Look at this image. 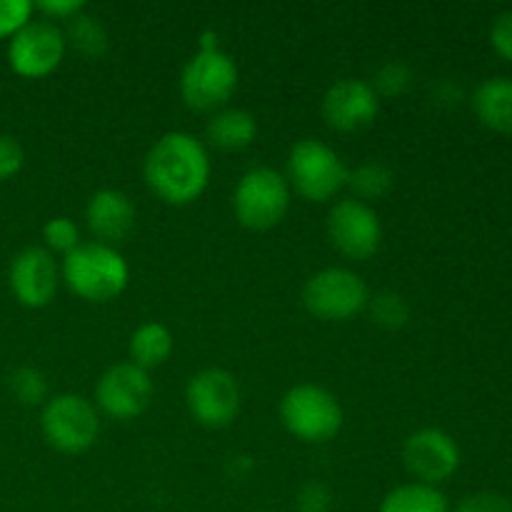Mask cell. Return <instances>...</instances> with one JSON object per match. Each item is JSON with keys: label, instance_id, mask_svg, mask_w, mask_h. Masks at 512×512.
Returning a JSON list of instances; mask_svg holds the SVG:
<instances>
[{"label": "cell", "instance_id": "cell-1", "mask_svg": "<svg viewBox=\"0 0 512 512\" xmlns=\"http://www.w3.org/2000/svg\"><path fill=\"white\" fill-rule=\"evenodd\" d=\"M143 175L155 198L168 205H190L208 188V150L183 130L165 133L145 155Z\"/></svg>", "mask_w": 512, "mask_h": 512}, {"label": "cell", "instance_id": "cell-2", "mask_svg": "<svg viewBox=\"0 0 512 512\" xmlns=\"http://www.w3.org/2000/svg\"><path fill=\"white\" fill-rule=\"evenodd\" d=\"M60 275L70 293L78 298L88 303H110L128 288L130 270L113 245L93 240V243H80L73 253L65 255Z\"/></svg>", "mask_w": 512, "mask_h": 512}, {"label": "cell", "instance_id": "cell-3", "mask_svg": "<svg viewBox=\"0 0 512 512\" xmlns=\"http://www.w3.org/2000/svg\"><path fill=\"white\" fill-rule=\"evenodd\" d=\"M280 420L293 438L310 445H323L343 428V408L330 390L303 383L283 395Z\"/></svg>", "mask_w": 512, "mask_h": 512}, {"label": "cell", "instance_id": "cell-4", "mask_svg": "<svg viewBox=\"0 0 512 512\" xmlns=\"http://www.w3.org/2000/svg\"><path fill=\"white\" fill-rule=\"evenodd\" d=\"M348 165L330 145L315 138H303L290 148L288 185H293L305 200L325 203L348 185Z\"/></svg>", "mask_w": 512, "mask_h": 512}, {"label": "cell", "instance_id": "cell-5", "mask_svg": "<svg viewBox=\"0 0 512 512\" xmlns=\"http://www.w3.org/2000/svg\"><path fill=\"white\" fill-rule=\"evenodd\" d=\"M288 208L290 185L278 170L258 165V168H250L235 185V218L248 230L275 228L285 218Z\"/></svg>", "mask_w": 512, "mask_h": 512}, {"label": "cell", "instance_id": "cell-6", "mask_svg": "<svg viewBox=\"0 0 512 512\" xmlns=\"http://www.w3.org/2000/svg\"><path fill=\"white\" fill-rule=\"evenodd\" d=\"M238 90V65L223 50H198L180 75V95L193 110H218Z\"/></svg>", "mask_w": 512, "mask_h": 512}, {"label": "cell", "instance_id": "cell-7", "mask_svg": "<svg viewBox=\"0 0 512 512\" xmlns=\"http://www.w3.org/2000/svg\"><path fill=\"white\" fill-rule=\"evenodd\" d=\"M368 285L348 268H325L303 288V303L310 315L328 323H343L368 308Z\"/></svg>", "mask_w": 512, "mask_h": 512}, {"label": "cell", "instance_id": "cell-8", "mask_svg": "<svg viewBox=\"0 0 512 512\" xmlns=\"http://www.w3.org/2000/svg\"><path fill=\"white\" fill-rule=\"evenodd\" d=\"M40 425H43L45 440L55 450L68 455L85 453L88 448H93L100 435L98 410L90 400L75 393L50 398L40 415Z\"/></svg>", "mask_w": 512, "mask_h": 512}, {"label": "cell", "instance_id": "cell-9", "mask_svg": "<svg viewBox=\"0 0 512 512\" xmlns=\"http://www.w3.org/2000/svg\"><path fill=\"white\" fill-rule=\"evenodd\" d=\"M328 238L340 255L350 260L373 258L383 243V225L368 203L343 198L328 213Z\"/></svg>", "mask_w": 512, "mask_h": 512}, {"label": "cell", "instance_id": "cell-10", "mask_svg": "<svg viewBox=\"0 0 512 512\" xmlns=\"http://www.w3.org/2000/svg\"><path fill=\"white\" fill-rule=\"evenodd\" d=\"M65 33L50 20H30L23 30L10 38L8 63L20 78H45L63 63Z\"/></svg>", "mask_w": 512, "mask_h": 512}, {"label": "cell", "instance_id": "cell-11", "mask_svg": "<svg viewBox=\"0 0 512 512\" xmlns=\"http://www.w3.org/2000/svg\"><path fill=\"white\" fill-rule=\"evenodd\" d=\"M190 415L205 428H225L240 413V385L233 373L208 368L193 375L185 388Z\"/></svg>", "mask_w": 512, "mask_h": 512}, {"label": "cell", "instance_id": "cell-12", "mask_svg": "<svg viewBox=\"0 0 512 512\" xmlns=\"http://www.w3.org/2000/svg\"><path fill=\"white\" fill-rule=\"evenodd\" d=\"M153 400V380L133 363H118L100 375L95 385V405L113 420H133L148 410Z\"/></svg>", "mask_w": 512, "mask_h": 512}, {"label": "cell", "instance_id": "cell-13", "mask_svg": "<svg viewBox=\"0 0 512 512\" xmlns=\"http://www.w3.org/2000/svg\"><path fill=\"white\" fill-rule=\"evenodd\" d=\"M403 463L415 483L438 485L453 478L460 468V448L445 430H415L403 445Z\"/></svg>", "mask_w": 512, "mask_h": 512}, {"label": "cell", "instance_id": "cell-14", "mask_svg": "<svg viewBox=\"0 0 512 512\" xmlns=\"http://www.w3.org/2000/svg\"><path fill=\"white\" fill-rule=\"evenodd\" d=\"M380 113V98L368 80L343 78L330 85L323 98L325 123L340 133L370 128Z\"/></svg>", "mask_w": 512, "mask_h": 512}, {"label": "cell", "instance_id": "cell-15", "mask_svg": "<svg viewBox=\"0 0 512 512\" xmlns=\"http://www.w3.org/2000/svg\"><path fill=\"white\" fill-rule=\"evenodd\" d=\"M10 290L15 300L25 308H45L58 293L60 270L55 263L53 253L48 248H30L20 250L10 263Z\"/></svg>", "mask_w": 512, "mask_h": 512}, {"label": "cell", "instance_id": "cell-16", "mask_svg": "<svg viewBox=\"0 0 512 512\" xmlns=\"http://www.w3.org/2000/svg\"><path fill=\"white\" fill-rule=\"evenodd\" d=\"M85 223L98 243H120L135 228V205L123 190L103 188L90 195L85 205Z\"/></svg>", "mask_w": 512, "mask_h": 512}, {"label": "cell", "instance_id": "cell-17", "mask_svg": "<svg viewBox=\"0 0 512 512\" xmlns=\"http://www.w3.org/2000/svg\"><path fill=\"white\" fill-rule=\"evenodd\" d=\"M473 110L483 125L498 133H512V80L488 78L475 88Z\"/></svg>", "mask_w": 512, "mask_h": 512}, {"label": "cell", "instance_id": "cell-18", "mask_svg": "<svg viewBox=\"0 0 512 512\" xmlns=\"http://www.w3.org/2000/svg\"><path fill=\"white\" fill-rule=\"evenodd\" d=\"M205 135L220 150H243L258 135V123H255V115L248 113V110L223 108L208 120Z\"/></svg>", "mask_w": 512, "mask_h": 512}, {"label": "cell", "instance_id": "cell-19", "mask_svg": "<svg viewBox=\"0 0 512 512\" xmlns=\"http://www.w3.org/2000/svg\"><path fill=\"white\" fill-rule=\"evenodd\" d=\"M130 363L143 368L145 373L160 368L165 360L173 355V333L163 323H143L133 335H130Z\"/></svg>", "mask_w": 512, "mask_h": 512}, {"label": "cell", "instance_id": "cell-20", "mask_svg": "<svg viewBox=\"0 0 512 512\" xmlns=\"http://www.w3.org/2000/svg\"><path fill=\"white\" fill-rule=\"evenodd\" d=\"M378 512H450V505L435 485L405 483L385 495Z\"/></svg>", "mask_w": 512, "mask_h": 512}, {"label": "cell", "instance_id": "cell-21", "mask_svg": "<svg viewBox=\"0 0 512 512\" xmlns=\"http://www.w3.org/2000/svg\"><path fill=\"white\" fill-rule=\"evenodd\" d=\"M65 43L73 45V50H78L83 58L98 60L108 50V33H105L103 23L98 18H93V15H88L83 10V13L68 20Z\"/></svg>", "mask_w": 512, "mask_h": 512}, {"label": "cell", "instance_id": "cell-22", "mask_svg": "<svg viewBox=\"0 0 512 512\" xmlns=\"http://www.w3.org/2000/svg\"><path fill=\"white\" fill-rule=\"evenodd\" d=\"M393 183V170L385 163H380V160H365V163H360L358 168L348 173V185L353 188L355 200H360V203L388 195Z\"/></svg>", "mask_w": 512, "mask_h": 512}, {"label": "cell", "instance_id": "cell-23", "mask_svg": "<svg viewBox=\"0 0 512 512\" xmlns=\"http://www.w3.org/2000/svg\"><path fill=\"white\" fill-rule=\"evenodd\" d=\"M370 315H373V323H378L380 328L398 330L408 323L410 308L405 303V298L395 290H383L375 298L368 300Z\"/></svg>", "mask_w": 512, "mask_h": 512}, {"label": "cell", "instance_id": "cell-24", "mask_svg": "<svg viewBox=\"0 0 512 512\" xmlns=\"http://www.w3.org/2000/svg\"><path fill=\"white\" fill-rule=\"evenodd\" d=\"M8 388L20 405H40L48 398V380L35 368H18L8 378Z\"/></svg>", "mask_w": 512, "mask_h": 512}, {"label": "cell", "instance_id": "cell-25", "mask_svg": "<svg viewBox=\"0 0 512 512\" xmlns=\"http://www.w3.org/2000/svg\"><path fill=\"white\" fill-rule=\"evenodd\" d=\"M43 238L50 253H63L65 258L80 245V230L70 218H53L45 223Z\"/></svg>", "mask_w": 512, "mask_h": 512}, {"label": "cell", "instance_id": "cell-26", "mask_svg": "<svg viewBox=\"0 0 512 512\" xmlns=\"http://www.w3.org/2000/svg\"><path fill=\"white\" fill-rule=\"evenodd\" d=\"M373 90L380 95H400L405 93V88L410 85V68L400 60H390L383 68H378L373 78Z\"/></svg>", "mask_w": 512, "mask_h": 512}, {"label": "cell", "instance_id": "cell-27", "mask_svg": "<svg viewBox=\"0 0 512 512\" xmlns=\"http://www.w3.org/2000/svg\"><path fill=\"white\" fill-rule=\"evenodd\" d=\"M30 0H0V38H13L33 20Z\"/></svg>", "mask_w": 512, "mask_h": 512}, {"label": "cell", "instance_id": "cell-28", "mask_svg": "<svg viewBox=\"0 0 512 512\" xmlns=\"http://www.w3.org/2000/svg\"><path fill=\"white\" fill-rule=\"evenodd\" d=\"M455 512H512V500L503 493H473L458 503Z\"/></svg>", "mask_w": 512, "mask_h": 512}, {"label": "cell", "instance_id": "cell-29", "mask_svg": "<svg viewBox=\"0 0 512 512\" xmlns=\"http://www.w3.org/2000/svg\"><path fill=\"white\" fill-rule=\"evenodd\" d=\"M25 163L23 145L13 135H0V180H10Z\"/></svg>", "mask_w": 512, "mask_h": 512}, {"label": "cell", "instance_id": "cell-30", "mask_svg": "<svg viewBox=\"0 0 512 512\" xmlns=\"http://www.w3.org/2000/svg\"><path fill=\"white\" fill-rule=\"evenodd\" d=\"M333 498L323 483H308L298 493V512H330Z\"/></svg>", "mask_w": 512, "mask_h": 512}, {"label": "cell", "instance_id": "cell-31", "mask_svg": "<svg viewBox=\"0 0 512 512\" xmlns=\"http://www.w3.org/2000/svg\"><path fill=\"white\" fill-rule=\"evenodd\" d=\"M490 40H493V48L512 63V10H505V13H500L495 18L493 30H490Z\"/></svg>", "mask_w": 512, "mask_h": 512}, {"label": "cell", "instance_id": "cell-32", "mask_svg": "<svg viewBox=\"0 0 512 512\" xmlns=\"http://www.w3.org/2000/svg\"><path fill=\"white\" fill-rule=\"evenodd\" d=\"M35 10L48 15L50 20H70L78 13H83L85 5L80 0H40V3L33 5Z\"/></svg>", "mask_w": 512, "mask_h": 512}, {"label": "cell", "instance_id": "cell-33", "mask_svg": "<svg viewBox=\"0 0 512 512\" xmlns=\"http://www.w3.org/2000/svg\"><path fill=\"white\" fill-rule=\"evenodd\" d=\"M200 50H218V33L215 30L200 35Z\"/></svg>", "mask_w": 512, "mask_h": 512}]
</instances>
